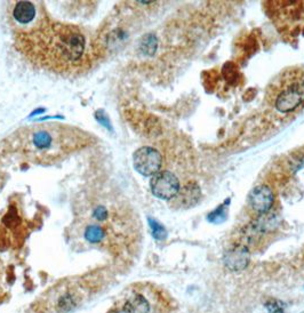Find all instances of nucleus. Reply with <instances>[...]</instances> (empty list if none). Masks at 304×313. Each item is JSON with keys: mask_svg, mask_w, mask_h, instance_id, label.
I'll list each match as a JSON object with an SVG mask.
<instances>
[{"mask_svg": "<svg viewBox=\"0 0 304 313\" xmlns=\"http://www.w3.org/2000/svg\"><path fill=\"white\" fill-rule=\"evenodd\" d=\"M69 239L76 247L118 253L135 231L126 202L111 185H94L79 194Z\"/></svg>", "mask_w": 304, "mask_h": 313, "instance_id": "1", "label": "nucleus"}, {"mask_svg": "<svg viewBox=\"0 0 304 313\" xmlns=\"http://www.w3.org/2000/svg\"><path fill=\"white\" fill-rule=\"evenodd\" d=\"M304 102V79L296 80L277 95L275 106L279 112L287 113L294 111Z\"/></svg>", "mask_w": 304, "mask_h": 313, "instance_id": "5", "label": "nucleus"}, {"mask_svg": "<svg viewBox=\"0 0 304 313\" xmlns=\"http://www.w3.org/2000/svg\"><path fill=\"white\" fill-rule=\"evenodd\" d=\"M37 15L36 6L30 1H20L14 6L13 17L18 24L28 25L32 23Z\"/></svg>", "mask_w": 304, "mask_h": 313, "instance_id": "8", "label": "nucleus"}, {"mask_svg": "<svg viewBox=\"0 0 304 313\" xmlns=\"http://www.w3.org/2000/svg\"><path fill=\"white\" fill-rule=\"evenodd\" d=\"M200 198V189L198 188L197 184H188L183 190H180L173 200V204L180 207L187 208L190 207L192 205H196V202L199 200Z\"/></svg>", "mask_w": 304, "mask_h": 313, "instance_id": "9", "label": "nucleus"}, {"mask_svg": "<svg viewBox=\"0 0 304 313\" xmlns=\"http://www.w3.org/2000/svg\"><path fill=\"white\" fill-rule=\"evenodd\" d=\"M226 207H228V205H222L218 208L215 209L214 212H211L208 217H207L209 222L216 224L224 222L226 220V216H228V209H226Z\"/></svg>", "mask_w": 304, "mask_h": 313, "instance_id": "11", "label": "nucleus"}, {"mask_svg": "<svg viewBox=\"0 0 304 313\" xmlns=\"http://www.w3.org/2000/svg\"><path fill=\"white\" fill-rule=\"evenodd\" d=\"M265 308L268 309L270 313H284V309H285L284 303L277 300L269 301V302L265 304Z\"/></svg>", "mask_w": 304, "mask_h": 313, "instance_id": "14", "label": "nucleus"}, {"mask_svg": "<svg viewBox=\"0 0 304 313\" xmlns=\"http://www.w3.org/2000/svg\"><path fill=\"white\" fill-rule=\"evenodd\" d=\"M248 201L254 211L264 214L271 209L273 201H275V196L268 185H259L251 191Z\"/></svg>", "mask_w": 304, "mask_h": 313, "instance_id": "6", "label": "nucleus"}, {"mask_svg": "<svg viewBox=\"0 0 304 313\" xmlns=\"http://www.w3.org/2000/svg\"><path fill=\"white\" fill-rule=\"evenodd\" d=\"M149 224H150V227H151L152 235L155 236L157 240L166 239L167 231H166V229L163 227V225H161L159 222H157V221L152 220V219L149 220Z\"/></svg>", "mask_w": 304, "mask_h": 313, "instance_id": "12", "label": "nucleus"}, {"mask_svg": "<svg viewBox=\"0 0 304 313\" xmlns=\"http://www.w3.org/2000/svg\"><path fill=\"white\" fill-rule=\"evenodd\" d=\"M6 179H7V176H6L5 171H3L1 168H0V192H1V190L3 189V186H5V184H6Z\"/></svg>", "mask_w": 304, "mask_h": 313, "instance_id": "15", "label": "nucleus"}, {"mask_svg": "<svg viewBox=\"0 0 304 313\" xmlns=\"http://www.w3.org/2000/svg\"><path fill=\"white\" fill-rule=\"evenodd\" d=\"M278 217L275 214L263 215L254 222L253 227L257 232H270L278 227Z\"/></svg>", "mask_w": 304, "mask_h": 313, "instance_id": "10", "label": "nucleus"}, {"mask_svg": "<svg viewBox=\"0 0 304 313\" xmlns=\"http://www.w3.org/2000/svg\"><path fill=\"white\" fill-rule=\"evenodd\" d=\"M156 47H157V40L156 38L153 36H148L147 39L144 40V46H143V51L145 54L148 55H152L153 53L156 52Z\"/></svg>", "mask_w": 304, "mask_h": 313, "instance_id": "13", "label": "nucleus"}, {"mask_svg": "<svg viewBox=\"0 0 304 313\" xmlns=\"http://www.w3.org/2000/svg\"><path fill=\"white\" fill-rule=\"evenodd\" d=\"M11 149L33 162L51 163L86 146L84 132L59 124H40L23 128L11 137Z\"/></svg>", "mask_w": 304, "mask_h": 313, "instance_id": "2", "label": "nucleus"}, {"mask_svg": "<svg viewBox=\"0 0 304 313\" xmlns=\"http://www.w3.org/2000/svg\"><path fill=\"white\" fill-rule=\"evenodd\" d=\"M133 165L137 173L143 176H153L158 171H160L161 165H163V156L156 149L143 147L134 154Z\"/></svg>", "mask_w": 304, "mask_h": 313, "instance_id": "4", "label": "nucleus"}, {"mask_svg": "<svg viewBox=\"0 0 304 313\" xmlns=\"http://www.w3.org/2000/svg\"><path fill=\"white\" fill-rule=\"evenodd\" d=\"M224 265L231 271H241L247 268L249 263L248 249L244 246H234L226 250L223 256Z\"/></svg>", "mask_w": 304, "mask_h": 313, "instance_id": "7", "label": "nucleus"}, {"mask_svg": "<svg viewBox=\"0 0 304 313\" xmlns=\"http://www.w3.org/2000/svg\"><path fill=\"white\" fill-rule=\"evenodd\" d=\"M151 192L163 200H172L178 196L181 184L178 176L169 170H160L153 175L150 182Z\"/></svg>", "mask_w": 304, "mask_h": 313, "instance_id": "3", "label": "nucleus"}, {"mask_svg": "<svg viewBox=\"0 0 304 313\" xmlns=\"http://www.w3.org/2000/svg\"><path fill=\"white\" fill-rule=\"evenodd\" d=\"M302 313H304V312H302Z\"/></svg>", "mask_w": 304, "mask_h": 313, "instance_id": "16", "label": "nucleus"}]
</instances>
